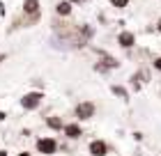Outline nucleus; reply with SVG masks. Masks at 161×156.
<instances>
[{"mask_svg":"<svg viewBox=\"0 0 161 156\" xmlns=\"http://www.w3.org/2000/svg\"><path fill=\"white\" fill-rule=\"evenodd\" d=\"M42 99H44L42 92H28V94H23V99H21V106L25 110H35L42 103Z\"/></svg>","mask_w":161,"mask_h":156,"instance_id":"nucleus-1","label":"nucleus"},{"mask_svg":"<svg viewBox=\"0 0 161 156\" xmlns=\"http://www.w3.org/2000/svg\"><path fill=\"white\" fill-rule=\"evenodd\" d=\"M94 103L92 101H83V103H78L76 106V117L78 120H90V117H94Z\"/></svg>","mask_w":161,"mask_h":156,"instance_id":"nucleus-2","label":"nucleus"},{"mask_svg":"<svg viewBox=\"0 0 161 156\" xmlns=\"http://www.w3.org/2000/svg\"><path fill=\"white\" fill-rule=\"evenodd\" d=\"M37 149H39L42 154L51 156V154H55V149H58V143H55L53 138H39V140H37Z\"/></svg>","mask_w":161,"mask_h":156,"instance_id":"nucleus-3","label":"nucleus"},{"mask_svg":"<svg viewBox=\"0 0 161 156\" xmlns=\"http://www.w3.org/2000/svg\"><path fill=\"white\" fill-rule=\"evenodd\" d=\"M90 154L92 156H106L108 154V145L104 140H92L90 143Z\"/></svg>","mask_w":161,"mask_h":156,"instance_id":"nucleus-4","label":"nucleus"},{"mask_svg":"<svg viewBox=\"0 0 161 156\" xmlns=\"http://www.w3.org/2000/svg\"><path fill=\"white\" fill-rule=\"evenodd\" d=\"M118 44H120L122 48H131L136 44V35L134 32H120L118 35Z\"/></svg>","mask_w":161,"mask_h":156,"instance_id":"nucleus-5","label":"nucleus"},{"mask_svg":"<svg viewBox=\"0 0 161 156\" xmlns=\"http://www.w3.org/2000/svg\"><path fill=\"white\" fill-rule=\"evenodd\" d=\"M64 136H67V138H71V140H76V138H80V136H83V129H80V126L78 124H64Z\"/></svg>","mask_w":161,"mask_h":156,"instance_id":"nucleus-6","label":"nucleus"},{"mask_svg":"<svg viewBox=\"0 0 161 156\" xmlns=\"http://www.w3.org/2000/svg\"><path fill=\"white\" fill-rule=\"evenodd\" d=\"M23 12L30 14V16H37L39 14V0H23Z\"/></svg>","mask_w":161,"mask_h":156,"instance_id":"nucleus-7","label":"nucleus"},{"mask_svg":"<svg viewBox=\"0 0 161 156\" xmlns=\"http://www.w3.org/2000/svg\"><path fill=\"white\" fill-rule=\"evenodd\" d=\"M55 12L60 14V16H69V14H71V3H69V0L58 3V5H55Z\"/></svg>","mask_w":161,"mask_h":156,"instance_id":"nucleus-8","label":"nucleus"},{"mask_svg":"<svg viewBox=\"0 0 161 156\" xmlns=\"http://www.w3.org/2000/svg\"><path fill=\"white\" fill-rule=\"evenodd\" d=\"M46 124L51 126V129H64V126H62V122L58 120L55 115H53V117H48V120H46Z\"/></svg>","mask_w":161,"mask_h":156,"instance_id":"nucleus-9","label":"nucleus"},{"mask_svg":"<svg viewBox=\"0 0 161 156\" xmlns=\"http://www.w3.org/2000/svg\"><path fill=\"white\" fill-rule=\"evenodd\" d=\"M111 5H113V7H118V9H122V7H127V5H129V0H111Z\"/></svg>","mask_w":161,"mask_h":156,"instance_id":"nucleus-10","label":"nucleus"},{"mask_svg":"<svg viewBox=\"0 0 161 156\" xmlns=\"http://www.w3.org/2000/svg\"><path fill=\"white\" fill-rule=\"evenodd\" d=\"M113 92H115V94H120V96H127V94H124V90H122V87H113Z\"/></svg>","mask_w":161,"mask_h":156,"instance_id":"nucleus-11","label":"nucleus"},{"mask_svg":"<svg viewBox=\"0 0 161 156\" xmlns=\"http://www.w3.org/2000/svg\"><path fill=\"white\" fill-rule=\"evenodd\" d=\"M154 69L161 71V57H154Z\"/></svg>","mask_w":161,"mask_h":156,"instance_id":"nucleus-12","label":"nucleus"},{"mask_svg":"<svg viewBox=\"0 0 161 156\" xmlns=\"http://www.w3.org/2000/svg\"><path fill=\"white\" fill-rule=\"evenodd\" d=\"M157 30H159V32H161V19H159V23H157Z\"/></svg>","mask_w":161,"mask_h":156,"instance_id":"nucleus-13","label":"nucleus"},{"mask_svg":"<svg viewBox=\"0 0 161 156\" xmlns=\"http://www.w3.org/2000/svg\"><path fill=\"white\" fill-rule=\"evenodd\" d=\"M5 120V113H3V110H0V122H3Z\"/></svg>","mask_w":161,"mask_h":156,"instance_id":"nucleus-14","label":"nucleus"},{"mask_svg":"<svg viewBox=\"0 0 161 156\" xmlns=\"http://www.w3.org/2000/svg\"><path fill=\"white\" fill-rule=\"evenodd\" d=\"M5 57H7V55H5V53H0V62H3V60H5Z\"/></svg>","mask_w":161,"mask_h":156,"instance_id":"nucleus-15","label":"nucleus"},{"mask_svg":"<svg viewBox=\"0 0 161 156\" xmlns=\"http://www.w3.org/2000/svg\"><path fill=\"white\" fill-rule=\"evenodd\" d=\"M69 3H83V0H69Z\"/></svg>","mask_w":161,"mask_h":156,"instance_id":"nucleus-16","label":"nucleus"},{"mask_svg":"<svg viewBox=\"0 0 161 156\" xmlns=\"http://www.w3.org/2000/svg\"><path fill=\"white\" fill-rule=\"evenodd\" d=\"M19 156H30V154H25V152H23V154H19Z\"/></svg>","mask_w":161,"mask_h":156,"instance_id":"nucleus-17","label":"nucleus"},{"mask_svg":"<svg viewBox=\"0 0 161 156\" xmlns=\"http://www.w3.org/2000/svg\"><path fill=\"white\" fill-rule=\"evenodd\" d=\"M0 156H7V152H0Z\"/></svg>","mask_w":161,"mask_h":156,"instance_id":"nucleus-18","label":"nucleus"}]
</instances>
